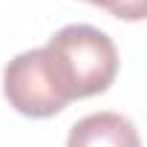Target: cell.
<instances>
[{
  "instance_id": "obj_1",
  "label": "cell",
  "mask_w": 147,
  "mask_h": 147,
  "mask_svg": "<svg viewBox=\"0 0 147 147\" xmlns=\"http://www.w3.org/2000/svg\"><path fill=\"white\" fill-rule=\"evenodd\" d=\"M46 49L58 58L75 101L107 92L118 75V49L113 38L90 23L58 29L49 38Z\"/></svg>"
},
{
  "instance_id": "obj_2",
  "label": "cell",
  "mask_w": 147,
  "mask_h": 147,
  "mask_svg": "<svg viewBox=\"0 0 147 147\" xmlns=\"http://www.w3.org/2000/svg\"><path fill=\"white\" fill-rule=\"evenodd\" d=\"M3 95L6 101L29 118H49L72 104V90L58 58L40 46L20 52L3 69Z\"/></svg>"
},
{
  "instance_id": "obj_3",
  "label": "cell",
  "mask_w": 147,
  "mask_h": 147,
  "mask_svg": "<svg viewBox=\"0 0 147 147\" xmlns=\"http://www.w3.org/2000/svg\"><path fill=\"white\" fill-rule=\"evenodd\" d=\"M66 147H141V138L130 118L107 110L72 124Z\"/></svg>"
},
{
  "instance_id": "obj_4",
  "label": "cell",
  "mask_w": 147,
  "mask_h": 147,
  "mask_svg": "<svg viewBox=\"0 0 147 147\" xmlns=\"http://www.w3.org/2000/svg\"><path fill=\"white\" fill-rule=\"evenodd\" d=\"M121 20H144V0H87Z\"/></svg>"
}]
</instances>
